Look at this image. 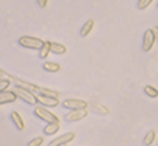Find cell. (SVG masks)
<instances>
[{"mask_svg": "<svg viewBox=\"0 0 158 146\" xmlns=\"http://www.w3.org/2000/svg\"><path fill=\"white\" fill-rule=\"evenodd\" d=\"M11 120H13V123L16 124V127H17L19 131H23V129H25L23 120H22V117H20L17 112H11Z\"/></svg>", "mask_w": 158, "mask_h": 146, "instance_id": "8fae6325", "label": "cell"}, {"mask_svg": "<svg viewBox=\"0 0 158 146\" xmlns=\"http://www.w3.org/2000/svg\"><path fill=\"white\" fill-rule=\"evenodd\" d=\"M144 92H146V95L150 97V98H156V97H158V90H156L153 86H146V87H144Z\"/></svg>", "mask_w": 158, "mask_h": 146, "instance_id": "2e32d148", "label": "cell"}, {"mask_svg": "<svg viewBox=\"0 0 158 146\" xmlns=\"http://www.w3.org/2000/svg\"><path fill=\"white\" fill-rule=\"evenodd\" d=\"M87 117V110L85 109H73L68 115H67V121H79Z\"/></svg>", "mask_w": 158, "mask_h": 146, "instance_id": "ba28073f", "label": "cell"}, {"mask_svg": "<svg viewBox=\"0 0 158 146\" xmlns=\"http://www.w3.org/2000/svg\"><path fill=\"white\" fill-rule=\"evenodd\" d=\"M34 97H36V103H39L42 106H47V107H56L59 104L57 97H48V95H42V93H37Z\"/></svg>", "mask_w": 158, "mask_h": 146, "instance_id": "277c9868", "label": "cell"}, {"mask_svg": "<svg viewBox=\"0 0 158 146\" xmlns=\"http://www.w3.org/2000/svg\"><path fill=\"white\" fill-rule=\"evenodd\" d=\"M62 106L64 107H67V109H85L87 107V103L85 101H82V100H73V98H68V100H65L64 103H62Z\"/></svg>", "mask_w": 158, "mask_h": 146, "instance_id": "8992f818", "label": "cell"}, {"mask_svg": "<svg viewBox=\"0 0 158 146\" xmlns=\"http://www.w3.org/2000/svg\"><path fill=\"white\" fill-rule=\"evenodd\" d=\"M16 84H17L19 87H22V89L28 90V92H39V89H40V87H36V86H33V84H28V83H22V81H16Z\"/></svg>", "mask_w": 158, "mask_h": 146, "instance_id": "9a60e30c", "label": "cell"}, {"mask_svg": "<svg viewBox=\"0 0 158 146\" xmlns=\"http://www.w3.org/2000/svg\"><path fill=\"white\" fill-rule=\"evenodd\" d=\"M71 140H74V132H67V134H64V135H60V137L54 138L48 146H64V144L70 143Z\"/></svg>", "mask_w": 158, "mask_h": 146, "instance_id": "5b68a950", "label": "cell"}, {"mask_svg": "<svg viewBox=\"0 0 158 146\" xmlns=\"http://www.w3.org/2000/svg\"><path fill=\"white\" fill-rule=\"evenodd\" d=\"M39 51H40V53H39V56H40L42 59H45V58H47V56L50 54V47H48V41H47V42H45V44L42 45V48H40Z\"/></svg>", "mask_w": 158, "mask_h": 146, "instance_id": "ac0fdd59", "label": "cell"}, {"mask_svg": "<svg viewBox=\"0 0 158 146\" xmlns=\"http://www.w3.org/2000/svg\"><path fill=\"white\" fill-rule=\"evenodd\" d=\"M19 44L23 48H30V50H40L42 45L45 44V41L39 39V37H33V36H22L19 39Z\"/></svg>", "mask_w": 158, "mask_h": 146, "instance_id": "6da1fadb", "label": "cell"}, {"mask_svg": "<svg viewBox=\"0 0 158 146\" xmlns=\"http://www.w3.org/2000/svg\"><path fill=\"white\" fill-rule=\"evenodd\" d=\"M59 127H60V123H47V126L44 127V132L47 135H53L59 131Z\"/></svg>", "mask_w": 158, "mask_h": 146, "instance_id": "7c38bea8", "label": "cell"}, {"mask_svg": "<svg viewBox=\"0 0 158 146\" xmlns=\"http://www.w3.org/2000/svg\"><path fill=\"white\" fill-rule=\"evenodd\" d=\"M13 92H14V95L17 97V98H20L22 101H25V103H28V104H37L36 103V97H34V93L33 92H28V90H25V89H22V87H19V86H16L14 89H13Z\"/></svg>", "mask_w": 158, "mask_h": 146, "instance_id": "7a4b0ae2", "label": "cell"}, {"mask_svg": "<svg viewBox=\"0 0 158 146\" xmlns=\"http://www.w3.org/2000/svg\"><path fill=\"white\" fill-rule=\"evenodd\" d=\"M64 146H65V144H64Z\"/></svg>", "mask_w": 158, "mask_h": 146, "instance_id": "d4e9b609", "label": "cell"}, {"mask_svg": "<svg viewBox=\"0 0 158 146\" xmlns=\"http://www.w3.org/2000/svg\"><path fill=\"white\" fill-rule=\"evenodd\" d=\"M16 100H17V97L14 95L13 90H0V106L8 104V103H14Z\"/></svg>", "mask_w": 158, "mask_h": 146, "instance_id": "9c48e42d", "label": "cell"}, {"mask_svg": "<svg viewBox=\"0 0 158 146\" xmlns=\"http://www.w3.org/2000/svg\"><path fill=\"white\" fill-rule=\"evenodd\" d=\"M11 81L10 79H0V90H6L10 87Z\"/></svg>", "mask_w": 158, "mask_h": 146, "instance_id": "44dd1931", "label": "cell"}, {"mask_svg": "<svg viewBox=\"0 0 158 146\" xmlns=\"http://www.w3.org/2000/svg\"><path fill=\"white\" fill-rule=\"evenodd\" d=\"M34 115H36L37 118L47 121V123H60L59 118H57L54 114H51L48 109H45V107H34Z\"/></svg>", "mask_w": 158, "mask_h": 146, "instance_id": "3957f363", "label": "cell"}, {"mask_svg": "<svg viewBox=\"0 0 158 146\" xmlns=\"http://www.w3.org/2000/svg\"><path fill=\"white\" fill-rule=\"evenodd\" d=\"M153 42H155L153 31L152 30H146L144 31V36H143V51H149L152 48Z\"/></svg>", "mask_w": 158, "mask_h": 146, "instance_id": "52a82bcc", "label": "cell"}, {"mask_svg": "<svg viewBox=\"0 0 158 146\" xmlns=\"http://www.w3.org/2000/svg\"><path fill=\"white\" fill-rule=\"evenodd\" d=\"M42 67H44V70H45V71H50V73H56V71H59V70H60V65H59V64H56V62H45Z\"/></svg>", "mask_w": 158, "mask_h": 146, "instance_id": "4fadbf2b", "label": "cell"}, {"mask_svg": "<svg viewBox=\"0 0 158 146\" xmlns=\"http://www.w3.org/2000/svg\"><path fill=\"white\" fill-rule=\"evenodd\" d=\"M153 0H138V10H146Z\"/></svg>", "mask_w": 158, "mask_h": 146, "instance_id": "d6986e66", "label": "cell"}, {"mask_svg": "<svg viewBox=\"0 0 158 146\" xmlns=\"http://www.w3.org/2000/svg\"><path fill=\"white\" fill-rule=\"evenodd\" d=\"M48 47H50V53H54V54H64L67 51L64 45L56 44V42H48Z\"/></svg>", "mask_w": 158, "mask_h": 146, "instance_id": "30bf717a", "label": "cell"}, {"mask_svg": "<svg viewBox=\"0 0 158 146\" xmlns=\"http://www.w3.org/2000/svg\"><path fill=\"white\" fill-rule=\"evenodd\" d=\"M93 25H95V22L90 19V20H87L85 24H84V27H82V30H81V36L82 37H85L90 31H92V28H93Z\"/></svg>", "mask_w": 158, "mask_h": 146, "instance_id": "5bb4252c", "label": "cell"}, {"mask_svg": "<svg viewBox=\"0 0 158 146\" xmlns=\"http://www.w3.org/2000/svg\"><path fill=\"white\" fill-rule=\"evenodd\" d=\"M156 6H158V3H156Z\"/></svg>", "mask_w": 158, "mask_h": 146, "instance_id": "cb8c5ba5", "label": "cell"}, {"mask_svg": "<svg viewBox=\"0 0 158 146\" xmlns=\"http://www.w3.org/2000/svg\"><path fill=\"white\" fill-rule=\"evenodd\" d=\"M42 143H44V138H42V137H36V138H33L27 146H40Z\"/></svg>", "mask_w": 158, "mask_h": 146, "instance_id": "ffe728a7", "label": "cell"}, {"mask_svg": "<svg viewBox=\"0 0 158 146\" xmlns=\"http://www.w3.org/2000/svg\"><path fill=\"white\" fill-rule=\"evenodd\" d=\"M153 140H155V132H153V131H149V132L146 134V137H144V144H146V146H150V144L153 143Z\"/></svg>", "mask_w": 158, "mask_h": 146, "instance_id": "e0dca14e", "label": "cell"}, {"mask_svg": "<svg viewBox=\"0 0 158 146\" xmlns=\"http://www.w3.org/2000/svg\"><path fill=\"white\" fill-rule=\"evenodd\" d=\"M36 2H37V5H39L40 8H45L47 3H48V0H36Z\"/></svg>", "mask_w": 158, "mask_h": 146, "instance_id": "7402d4cb", "label": "cell"}, {"mask_svg": "<svg viewBox=\"0 0 158 146\" xmlns=\"http://www.w3.org/2000/svg\"><path fill=\"white\" fill-rule=\"evenodd\" d=\"M152 31H153V37H155V42H158V27L152 28Z\"/></svg>", "mask_w": 158, "mask_h": 146, "instance_id": "603a6c76", "label": "cell"}]
</instances>
